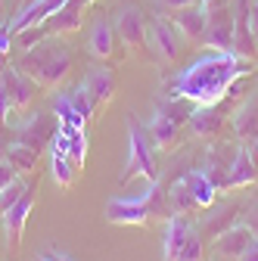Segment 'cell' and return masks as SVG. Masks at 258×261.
Returning <instances> with one entry per match:
<instances>
[{
    "instance_id": "e0dca14e",
    "label": "cell",
    "mask_w": 258,
    "mask_h": 261,
    "mask_svg": "<svg viewBox=\"0 0 258 261\" xmlns=\"http://www.w3.org/2000/svg\"><path fill=\"white\" fill-rule=\"evenodd\" d=\"M4 75V84H7V93H10V106L13 109H25L31 100H35V93H38V81H31L22 69H4L0 72Z\"/></svg>"
},
{
    "instance_id": "6da1fadb",
    "label": "cell",
    "mask_w": 258,
    "mask_h": 261,
    "mask_svg": "<svg viewBox=\"0 0 258 261\" xmlns=\"http://www.w3.org/2000/svg\"><path fill=\"white\" fill-rule=\"evenodd\" d=\"M249 72H252V59L212 50L199 59H193L187 69H180L168 81V93L180 96V100H190L196 106L221 103L224 96H230V87Z\"/></svg>"
},
{
    "instance_id": "9c48e42d",
    "label": "cell",
    "mask_w": 258,
    "mask_h": 261,
    "mask_svg": "<svg viewBox=\"0 0 258 261\" xmlns=\"http://www.w3.org/2000/svg\"><path fill=\"white\" fill-rule=\"evenodd\" d=\"M115 35L134 50H143L146 47V19L137 7H121L118 16H115Z\"/></svg>"
},
{
    "instance_id": "484cf974",
    "label": "cell",
    "mask_w": 258,
    "mask_h": 261,
    "mask_svg": "<svg viewBox=\"0 0 258 261\" xmlns=\"http://www.w3.org/2000/svg\"><path fill=\"white\" fill-rule=\"evenodd\" d=\"M59 130L69 137V155L72 162L81 168L84 165V155H87V130L84 127H69V124H59Z\"/></svg>"
},
{
    "instance_id": "4fadbf2b",
    "label": "cell",
    "mask_w": 258,
    "mask_h": 261,
    "mask_svg": "<svg viewBox=\"0 0 258 261\" xmlns=\"http://www.w3.org/2000/svg\"><path fill=\"white\" fill-rule=\"evenodd\" d=\"M56 127H59V121H50V115L35 112V115H28V121L16 130V140H19V143H28V146H35V149L41 152V149L53 140Z\"/></svg>"
},
{
    "instance_id": "f1b7e54d",
    "label": "cell",
    "mask_w": 258,
    "mask_h": 261,
    "mask_svg": "<svg viewBox=\"0 0 258 261\" xmlns=\"http://www.w3.org/2000/svg\"><path fill=\"white\" fill-rule=\"evenodd\" d=\"M69 100L75 103V109H78L84 118H93V109H96V103H93V96L87 93V87H84V84H81V87H78V90L69 96Z\"/></svg>"
},
{
    "instance_id": "44dd1931",
    "label": "cell",
    "mask_w": 258,
    "mask_h": 261,
    "mask_svg": "<svg viewBox=\"0 0 258 261\" xmlns=\"http://www.w3.org/2000/svg\"><path fill=\"white\" fill-rule=\"evenodd\" d=\"M81 84L87 87V93L93 96V103H96V106L109 103V100H112V93H115V75H112L109 69H93V72H87V78H84Z\"/></svg>"
},
{
    "instance_id": "ab89813d",
    "label": "cell",
    "mask_w": 258,
    "mask_h": 261,
    "mask_svg": "<svg viewBox=\"0 0 258 261\" xmlns=\"http://www.w3.org/2000/svg\"><path fill=\"white\" fill-rule=\"evenodd\" d=\"M0 31H4V22H0Z\"/></svg>"
},
{
    "instance_id": "83f0119b",
    "label": "cell",
    "mask_w": 258,
    "mask_h": 261,
    "mask_svg": "<svg viewBox=\"0 0 258 261\" xmlns=\"http://www.w3.org/2000/svg\"><path fill=\"white\" fill-rule=\"evenodd\" d=\"M25 193H28V184H25V180H16V184H10L7 190H0V215H4L13 202H19Z\"/></svg>"
},
{
    "instance_id": "5b68a950",
    "label": "cell",
    "mask_w": 258,
    "mask_h": 261,
    "mask_svg": "<svg viewBox=\"0 0 258 261\" xmlns=\"http://www.w3.org/2000/svg\"><path fill=\"white\" fill-rule=\"evenodd\" d=\"M159 202V184H149V190L137 199H112L106 202V221L109 224H121V227H134V224H146L156 212Z\"/></svg>"
},
{
    "instance_id": "8fae6325",
    "label": "cell",
    "mask_w": 258,
    "mask_h": 261,
    "mask_svg": "<svg viewBox=\"0 0 258 261\" xmlns=\"http://www.w3.org/2000/svg\"><path fill=\"white\" fill-rule=\"evenodd\" d=\"M171 25L177 28V35L190 44H202L205 41V7L190 4L184 10L171 13Z\"/></svg>"
},
{
    "instance_id": "d590c367",
    "label": "cell",
    "mask_w": 258,
    "mask_h": 261,
    "mask_svg": "<svg viewBox=\"0 0 258 261\" xmlns=\"http://www.w3.org/2000/svg\"><path fill=\"white\" fill-rule=\"evenodd\" d=\"M243 261H258V240H255V243H252V249L243 255Z\"/></svg>"
},
{
    "instance_id": "7c38bea8",
    "label": "cell",
    "mask_w": 258,
    "mask_h": 261,
    "mask_svg": "<svg viewBox=\"0 0 258 261\" xmlns=\"http://www.w3.org/2000/svg\"><path fill=\"white\" fill-rule=\"evenodd\" d=\"M258 180V159L252 152L249 143H243L234 159H230V168H227V187L230 190H240V187H252Z\"/></svg>"
},
{
    "instance_id": "277c9868",
    "label": "cell",
    "mask_w": 258,
    "mask_h": 261,
    "mask_svg": "<svg viewBox=\"0 0 258 261\" xmlns=\"http://www.w3.org/2000/svg\"><path fill=\"white\" fill-rule=\"evenodd\" d=\"M131 177H146L149 184H156V177H159L152 143L137 121H127V162H124V171H121V184H127Z\"/></svg>"
},
{
    "instance_id": "8d00e7d4",
    "label": "cell",
    "mask_w": 258,
    "mask_h": 261,
    "mask_svg": "<svg viewBox=\"0 0 258 261\" xmlns=\"http://www.w3.org/2000/svg\"><path fill=\"white\" fill-rule=\"evenodd\" d=\"M53 258H56V261H72V258H69V255H59V252H56V255H53Z\"/></svg>"
},
{
    "instance_id": "4dcf8cb0",
    "label": "cell",
    "mask_w": 258,
    "mask_h": 261,
    "mask_svg": "<svg viewBox=\"0 0 258 261\" xmlns=\"http://www.w3.org/2000/svg\"><path fill=\"white\" fill-rule=\"evenodd\" d=\"M10 41H13V35H10V28H4V31H0V72H4V65H7V53H10Z\"/></svg>"
},
{
    "instance_id": "ffe728a7",
    "label": "cell",
    "mask_w": 258,
    "mask_h": 261,
    "mask_svg": "<svg viewBox=\"0 0 258 261\" xmlns=\"http://www.w3.org/2000/svg\"><path fill=\"white\" fill-rule=\"evenodd\" d=\"M234 134L243 143L258 140V96H249V100L234 112Z\"/></svg>"
},
{
    "instance_id": "cb8c5ba5",
    "label": "cell",
    "mask_w": 258,
    "mask_h": 261,
    "mask_svg": "<svg viewBox=\"0 0 258 261\" xmlns=\"http://www.w3.org/2000/svg\"><path fill=\"white\" fill-rule=\"evenodd\" d=\"M4 155L13 162V165L19 168V174H22V171H31V168L38 165V155H41V152H38L35 146H28V143H19V140H16V143H10V146L4 149Z\"/></svg>"
},
{
    "instance_id": "1f68e13d",
    "label": "cell",
    "mask_w": 258,
    "mask_h": 261,
    "mask_svg": "<svg viewBox=\"0 0 258 261\" xmlns=\"http://www.w3.org/2000/svg\"><path fill=\"white\" fill-rule=\"evenodd\" d=\"M249 31L255 38V47H258V0H249Z\"/></svg>"
},
{
    "instance_id": "836d02e7",
    "label": "cell",
    "mask_w": 258,
    "mask_h": 261,
    "mask_svg": "<svg viewBox=\"0 0 258 261\" xmlns=\"http://www.w3.org/2000/svg\"><path fill=\"white\" fill-rule=\"evenodd\" d=\"M246 224L252 227V233L258 237V199H255V202H252V205L246 208Z\"/></svg>"
},
{
    "instance_id": "5bb4252c",
    "label": "cell",
    "mask_w": 258,
    "mask_h": 261,
    "mask_svg": "<svg viewBox=\"0 0 258 261\" xmlns=\"http://www.w3.org/2000/svg\"><path fill=\"white\" fill-rule=\"evenodd\" d=\"M146 137H149V143L159 146V149H171V146L177 143V137H180V121H177L171 112H165L162 106H159L156 115H152L149 124H146Z\"/></svg>"
},
{
    "instance_id": "2e32d148",
    "label": "cell",
    "mask_w": 258,
    "mask_h": 261,
    "mask_svg": "<svg viewBox=\"0 0 258 261\" xmlns=\"http://www.w3.org/2000/svg\"><path fill=\"white\" fill-rule=\"evenodd\" d=\"M66 0H31V4H25L22 7V13L13 19V25H10V35L16 38L19 31H25V28H35V25H44Z\"/></svg>"
},
{
    "instance_id": "d6986e66",
    "label": "cell",
    "mask_w": 258,
    "mask_h": 261,
    "mask_svg": "<svg viewBox=\"0 0 258 261\" xmlns=\"http://www.w3.org/2000/svg\"><path fill=\"white\" fill-rule=\"evenodd\" d=\"M90 4V0H66L44 25H47V31H53V35H69V31H78L81 28V13H84V7Z\"/></svg>"
},
{
    "instance_id": "e575fe53",
    "label": "cell",
    "mask_w": 258,
    "mask_h": 261,
    "mask_svg": "<svg viewBox=\"0 0 258 261\" xmlns=\"http://www.w3.org/2000/svg\"><path fill=\"white\" fill-rule=\"evenodd\" d=\"M159 4L174 13V10H184V7H190V4H199V0H159Z\"/></svg>"
},
{
    "instance_id": "f546056e",
    "label": "cell",
    "mask_w": 258,
    "mask_h": 261,
    "mask_svg": "<svg viewBox=\"0 0 258 261\" xmlns=\"http://www.w3.org/2000/svg\"><path fill=\"white\" fill-rule=\"evenodd\" d=\"M16 180H19V168L13 165L10 159H4V162H0V190H7V187L16 184Z\"/></svg>"
},
{
    "instance_id": "74e56055",
    "label": "cell",
    "mask_w": 258,
    "mask_h": 261,
    "mask_svg": "<svg viewBox=\"0 0 258 261\" xmlns=\"http://www.w3.org/2000/svg\"><path fill=\"white\" fill-rule=\"evenodd\" d=\"M38 261H56V258H53V255H41Z\"/></svg>"
},
{
    "instance_id": "30bf717a",
    "label": "cell",
    "mask_w": 258,
    "mask_h": 261,
    "mask_svg": "<svg viewBox=\"0 0 258 261\" xmlns=\"http://www.w3.org/2000/svg\"><path fill=\"white\" fill-rule=\"evenodd\" d=\"M31 205H35V190L28 187V193L22 196V199L13 202L4 212V233H7V243H10L13 252H19V246H22V230H25V221L31 215Z\"/></svg>"
},
{
    "instance_id": "ac0fdd59",
    "label": "cell",
    "mask_w": 258,
    "mask_h": 261,
    "mask_svg": "<svg viewBox=\"0 0 258 261\" xmlns=\"http://www.w3.org/2000/svg\"><path fill=\"white\" fill-rule=\"evenodd\" d=\"M187 124H190V130H193L196 137H218V130H221V124H224V109H221V103L196 106V109L190 112Z\"/></svg>"
},
{
    "instance_id": "9a60e30c",
    "label": "cell",
    "mask_w": 258,
    "mask_h": 261,
    "mask_svg": "<svg viewBox=\"0 0 258 261\" xmlns=\"http://www.w3.org/2000/svg\"><path fill=\"white\" fill-rule=\"evenodd\" d=\"M234 53L243 59H255L258 47L249 31V0H237L234 4Z\"/></svg>"
},
{
    "instance_id": "f35d334b",
    "label": "cell",
    "mask_w": 258,
    "mask_h": 261,
    "mask_svg": "<svg viewBox=\"0 0 258 261\" xmlns=\"http://www.w3.org/2000/svg\"><path fill=\"white\" fill-rule=\"evenodd\" d=\"M0 162H4V146H0Z\"/></svg>"
},
{
    "instance_id": "52a82bcc",
    "label": "cell",
    "mask_w": 258,
    "mask_h": 261,
    "mask_svg": "<svg viewBox=\"0 0 258 261\" xmlns=\"http://www.w3.org/2000/svg\"><path fill=\"white\" fill-rule=\"evenodd\" d=\"M146 47L159 62H177L180 59V35L165 19H156L146 25Z\"/></svg>"
},
{
    "instance_id": "ba28073f",
    "label": "cell",
    "mask_w": 258,
    "mask_h": 261,
    "mask_svg": "<svg viewBox=\"0 0 258 261\" xmlns=\"http://www.w3.org/2000/svg\"><path fill=\"white\" fill-rule=\"evenodd\" d=\"M255 243V233L249 224H230L227 230H221L218 240H215V258L221 261H243V255L252 249Z\"/></svg>"
},
{
    "instance_id": "3957f363",
    "label": "cell",
    "mask_w": 258,
    "mask_h": 261,
    "mask_svg": "<svg viewBox=\"0 0 258 261\" xmlns=\"http://www.w3.org/2000/svg\"><path fill=\"white\" fill-rule=\"evenodd\" d=\"M162 255L165 261H202V240L199 233L184 221V215H171L165 224V240H162Z\"/></svg>"
},
{
    "instance_id": "d6a6232c",
    "label": "cell",
    "mask_w": 258,
    "mask_h": 261,
    "mask_svg": "<svg viewBox=\"0 0 258 261\" xmlns=\"http://www.w3.org/2000/svg\"><path fill=\"white\" fill-rule=\"evenodd\" d=\"M13 106H10V93H7V84H4V75H0V121L7 118V112H10Z\"/></svg>"
},
{
    "instance_id": "603a6c76",
    "label": "cell",
    "mask_w": 258,
    "mask_h": 261,
    "mask_svg": "<svg viewBox=\"0 0 258 261\" xmlns=\"http://www.w3.org/2000/svg\"><path fill=\"white\" fill-rule=\"evenodd\" d=\"M90 53L96 59H109L115 53V28L106 19H96L90 28Z\"/></svg>"
},
{
    "instance_id": "8992f818",
    "label": "cell",
    "mask_w": 258,
    "mask_h": 261,
    "mask_svg": "<svg viewBox=\"0 0 258 261\" xmlns=\"http://www.w3.org/2000/svg\"><path fill=\"white\" fill-rule=\"evenodd\" d=\"M212 50L234 53V4L205 7V41Z\"/></svg>"
},
{
    "instance_id": "4316f807",
    "label": "cell",
    "mask_w": 258,
    "mask_h": 261,
    "mask_svg": "<svg viewBox=\"0 0 258 261\" xmlns=\"http://www.w3.org/2000/svg\"><path fill=\"white\" fill-rule=\"evenodd\" d=\"M53 112H56V121L59 124H69V127H84V115L75 109V103L69 100V96H56L53 100Z\"/></svg>"
},
{
    "instance_id": "d4e9b609",
    "label": "cell",
    "mask_w": 258,
    "mask_h": 261,
    "mask_svg": "<svg viewBox=\"0 0 258 261\" xmlns=\"http://www.w3.org/2000/svg\"><path fill=\"white\" fill-rule=\"evenodd\" d=\"M168 208H171L174 215H187L190 208H196V199H193V193H190L187 177H180V180L168 190Z\"/></svg>"
},
{
    "instance_id": "7402d4cb",
    "label": "cell",
    "mask_w": 258,
    "mask_h": 261,
    "mask_svg": "<svg viewBox=\"0 0 258 261\" xmlns=\"http://www.w3.org/2000/svg\"><path fill=\"white\" fill-rule=\"evenodd\" d=\"M187 184H190V193L196 199V208H212L215 199H218V184L209 177V171H190L187 174Z\"/></svg>"
},
{
    "instance_id": "7a4b0ae2",
    "label": "cell",
    "mask_w": 258,
    "mask_h": 261,
    "mask_svg": "<svg viewBox=\"0 0 258 261\" xmlns=\"http://www.w3.org/2000/svg\"><path fill=\"white\" fill-rule=\"evenodd\" d=\"M19 69L41 87H59V81L72 69V56L59 41H41L25 50V56L19 59Z\"/></svg>"
}]
</instances>
